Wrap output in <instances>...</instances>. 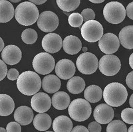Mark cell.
<instances>
[{
  "instance_id": "cell-1",
  "label": "cell",
  "mask_w": 133,
  "mask_h": 132,
  "mask_svg": "<svg viewBox=\"0 0 133 132\" xmlns=\"http://www.w3.org/2000/svg\"><path fill=\"white\" fill-rule=\"evenodd\" d=\"M42 86V81L37 73L25 71L21 73L17 80V87L21 94L33 96L37 93Z\"/></svg>"
},
{
  "instance_id": "cell-2",
  "label": "cell",
  "mask_w": 133,
  "mask_h": 132,
  "mask_svg": "<svg viewBox=\"0 0 133 132\" xmlns=\"http://www.w3.org/2000/svg\"><path fill=\"white\" fill-rule=\"evenodd\" d=\"M128 97V92L124 86L118 82L107 85L103 90V98L108 105L119 107L124 104Z\"/></svg>"
},
{
  "instance_id": "cell-3",
  "label": "cell",
  "mask_w": 133,
  "mask_h": 132,
  "mask_svg": "<svg viewBox=\"0 0 133 132\" xmlns=\"http://www.w3.org/2000/svg\"><path fill=\"white\" fill-rule=\"evenodd\" d=\"M39 16V10L35 4L30 2H24L17 5L15 11L17 21L23 26H29L37 21Z\"/></svg>"
},
{
  "instance_id": "cell-4",
  "label": "cell",
  "mask_w": 133,
  "mask_h": 132,
  "mask_svg": "<svg viewBox=\"0 0 133 132\" xmlns=\"http://www.w3.org/2000/svg\"><path fill=\"white\" fill-rule=\"evenodd\" d=\"M69 116L76 122H84L89 118L92 108L86 99L77 98L71 102L68 108Z\"/></svg>"
},
{
  "instance_id": "cell-5",
  "label": "cell",
  "mask_w": 133,
  "mask_h": 132,
  "mask_svg": "<svg viewBox=\"0 0 133 132\" xmlns=\"http://www.w3.org/2000/svg\"><path fill=\"white\" fill-rule=\"evenodd\" d=\"M103 15L106 21L110 23L118 24L125 19L126 9L120 2H109L103 9Z\"/></svg>"
},
{
  "instance_id": "cell-6",
  "label": "cell",
  "mask_w": 133,
  "mask_h": 132,
  "mask_svg": "<svg viewBox=\"0 0 133 132\" xmlns=\"http://www.w3.org/2000/svg\"><path fill=\"white\" fill-rule=\"evenodd\" d=\"M32 64L35 72L42 75L51 72L55 66L54 58L49 53H40L35 55Z\"/></svg>"
},
{
  "instance_id": "cell-7",
  "label": "cell",
  "mask_w": 133,
  "mask_h": 132,
  "mask_svg": "<svg viewBox=\"0 0 133 132\" xmlns=\"http://www.w3.org/2000/svg\"><path fill=\"white\" fill-rule=\"evenodd\" d=\"M81 31L83 39L89 43L98 41L103 35V26L95 20H89L85 22Z\"/></svg>"
},
{
  "instance_id": "cell-8",
  "label": "cell",
  "mask_w": 133,
  "mask_h": 132,
  "mask_svg": "<svg viewBox=\"0 0 133 132\" xmlns=\"http://www.w3.org/2000/svg\"><path fill=\"white\" fill-rule=\"evenodd\" d=\"M76 65L79 72L86 75H89L96 72L98 66V61L95 54L85 52L78 57Z\"/></svg>"
},
{
  "instance_id": "cell-9",
  "label": "cell",
  "mask_w": 133,
  "mask_h": 132,
  "mask_svg": "<svg viewBox=\"0 0 133 132\" xmlns=\"http://www.w3.org/2000/svg\"><path fill=\"white\" fill-rule=\"evenodd\" d=\"M121 60L113 54H105L98 62V68L103 74L108 77L114 76L119 72Z\"/></svg>"
},
{
  "instance_id": "cell-10",
  "label": "cell",
  "mask_w": 133,
  "mask_h": 132,
  "mask_svg": "<svg viewBox=\"0 0 133 132\" xmlns=\"http://www.w3.org/2000/svg\"><path fill=\"white\" fill-rule=\"evenodd\" d=\"M59 23V18L56 14L51 11H45L39 16L37 26L42 31L51 33L57 28Z\"/></svg>"
},
{
  "instance_id": "cell-11",
  "label": "cell",
  "mask_w": 133,
  "mask_h": 132,
  "mask_svg": "<svg viewBox=\"0 0 133 132\" xmlns=\"http://www.w3.org/2000/svg\"><path fill=\"white\" fill-rule=\"evenodd\" d=\"M98 47L100 50L106 54L115 53L120 47L119 39L113 33L104 34L98 41Z\"/></svg>"
},
{
  "instance_id": "cell-12",
  "label": "cell",
  "mask_w": 133,
  "mask_h": 132,
  "mask_svg": "<svg viewBox=\"0 0 133 132\" xmlns=\"http://www.w3.org/2000/svg\"><path fill=\"white\" fill-rule=\"evenodd\" d=\"M41 43L43 48L49 53H57L63 47L62 39L56 33H50L45 35Z\"/></svg>"
},
{
  "instance_id": "cell-13",
  "label": "cell",
  "mask_w": 133,
  "mask_h": 132,
  "mask_svg": "<svg viewBox=\"0 0 133 132\" xmlns=\"http://www.w3.org/2000/svg\"><path fill=\"white\" fill-rule=\"evenodd\" d=\"M55 71L59 78L68 80L73 77L75 73L76 68L73 61L69 59H64L57 63Z\"/></svg>"
},
{
  "instance_id": "cell-14",
  "label": "cell",
  "mask_w": 133,
  "mask_h": 132,
  "mask_svg": "<svg viewBox=\"0 0 133 132\" xmlns=\"http://www.w3.org/2000/svg\"><path fill=\"white\" fill-rule=\"evenodd\" d=\"M51 100L49 96L43 92L35 94L31 100L32 109L38 113L47 112L51 106Z\"/></svg>"
},
{
  "instance_id": "cell-15",
  "label": "cell",
  "mask_w": 133,
  "mask_h": 132,
  "mask_svg": "<svg viewBox=\"0 0 133 132\" xmlns=\"http://www.w3.org/2000/svg\"><path fill=\"white\" fill-rule=\"evenodd\" d=\"M93 117L101 124H107L113 119L114 110L107 104H99L94 110Z\"/></svg>"
},
{
  "instance_id": "cell-16",
  "label": "cell",
  "mask_w": 133,
  "mask_h": 132,
  "mask_svg": "<svg viewBox=\"0 0 133 132\" xmlns=\"http://www.w3.org/2000/svg\"><path fill=\"white\" fill-rule=\"evenodd\" d=\"M22 53L16 45H8L2 51V60L9 65H15L21 60Z\"/></svg>"
},
{
  "instance_id": "cell-17",
  "label": "cell",
  "mask_w": 133,
  "mask_h": 132,
  "mask_svg": "<svg viewBox=\"0 0 133 132\" xmlns=\"http://www.w3.org/2000/svg\"><path fill=\"white\" fill-rule=\"evenodd\" d=\"M33 110L29 107L22 106L16 109L14 112V119L21 126H27L32 122L33 119Z\"/></svg>"
},
{
  "instance_id": "cell-18",
  "label": "cell",
  "mask_w": 133,
  "mask_h": 132,
  "mask_svg": "<svg viewBox=\"0 0 133 132\" xmlns=\"http://www.w3.org/2000/svg\"><path fill=\"white\" fill-rule=\"evenodd\" d=\"M82 43L80 39L73 35H69L64 39L63 48L65 53L71 55L76 54L81 50Z\"/></svg>"
},
{
  "instance_id": "cell-19",
  "label": "cell",
  "mask_w": 133,
  "mask_h": 132,
  "mask_svg": "<svg viewBox=\"0 0 133 132\" xmlns=\"http://www.w3.org/2000/svg\"><path fill=\"white\" fill-rule=\"evenodd\" d=\"M61 86V82L59 77L53 74L45 76L42 80L43 89L47 93H55L59 91Z\"/></svg>"
},
{
  "instance_id": "cell-20",
  "label": "cell",
  "mask_w": 133,
  "mask_h": 132,
  "mask_svg": "<svg viewBox=\"0 0 133 132\" xmlns=\"http://www.w3.org/2000/svg\"><path fill=\"white\" fill-rule=\"evenodd\" d=\"M71 99L69 94L65 92H57L52 97V105L58 110H65L69 106Z\"/></svg>"
},
{
  "instance_id": "cell-21",
  "label": "cell",
  "mask_w": 133,
  "mask_h": 132,
  "mask_svg": "<svg viewBox=\"0 0 133 132\" xmlns=\"http://www.w3.org/2000/svg\"><path fill=\"white\" fill-rule=\"evenodd\" d=\"M72 121L66 116H58L53 122V129L54 131L69 132L72 131Z\"/></svg>"
},
{
  "instance_id": "cell-22",
  "label": "cell",
  "mask_w": 133,
  "mask_h": 132,
  "mask_svg": "<svg viewBox=\"0 0 133 132\" xmlns=\"http://www.w3.org/2000/svg\"><path fill=\"white\" fill-rule=\"evenodd\" d=\"M120 43L127 49H133V25L124 27L118 35Z\"/></svg>"
},
{
  "instance_id": "cell-23",
  "label": "cell",
  "mask_w": 133,
  "mask_h": 132,
  "mask_svg": "<svg viewBox=\"0 0 133 132\" xmlns=\"http://www.w3.org/2000/svg\"><path fill=\"white\" fill-rule=\"evenodd\" d=\"M13 5L7 0H0V22L7 23L15 15Z\"/></svg>"
},
{
  "instance_id": "cell-24",
  "label": "cell",
  "mask_w": 133,
  "mask_h": 132,
  "mask_svg": "<svg viewBox=\"0 0 133 132\" xmlns=\"http://www.w3.org/2000/svg\"><path fill=\"white\" fill-rule=\"evenodd\" d=\"M15 103L12 98L7 94H0V116H9L14 112Z\"/></svg>"
},
{
  "instance_id": "cell-25",
  "label": "cell",
  "mask_w": 133,
  "mask_h": 132,
  "mask_svg": "<svg viewBox=\"0 0 133 132\" xmlns=\"http://www.w3.org/2000/svg\"><path fill=\"white\" fill-rule=\"evenodd\" d=\"M84 96L88 102L96 103L101 100L103 96V92L98 86L91 85L84 90Z\"/></svg>"
},
{
  "instance_id": "cell-26",
  "label": "cell",
  "mask_w": 133,
  "mask_h": 132,
  "mask_svg": "<svg viewBox=\"0 0 133 132\" xmlns=\"http://www.w3.org/2000/svg\"><path fill=\"white\" fill-rule=\"evenodd\" d=\"M51 118L48 114L39 113L36 115L33 120V126L38 131H47L51 126Z\"/></svg>"
},
{
  "instance_id": "cell-27",
  "label": "cell",
  "mask_w": 133,
  "mask_h": 132,
  "mask_svg": "<svg viewBox=\"0 0 133 132\" xmlns=\"http://www.w3.org/2000/svg\"><path fill=\"white\" fill-rule=\"evenodd\" d=\"M85 82L80 77H74L70 78L66 84V88L73 94L81 93L85 88Z\"/></svg>"
},
{
  "instance_id": "cell-28",
  "label": "cell",
  "mask_w": 133,
  "mask_h": 132,
  "mask_svg": "<svg viewBox=\"0 0 133 132\" xmlns=\"http://www.w3.org/2000/svg\"><path fill=\"white\" fill-rule=\"evenodd\" d=\"M58 7L65 12L73 11L79 6L81 0H56Z\"/></svg>"
},
{
  "instance_id": "cell-29",
  "label": "cell",
  "mask_w": 133,
  "mask_h": 132,
  "mask_svg": "<svg viewBox=\"0 0 133 132\" xmlns=\"http://www.w3.org/2000/svg\"><path fill=\"white\" fill-rule=\"evenodd\" d=\"M37 33L33 29H27L21 34V39L26 44L31 45L35 43L37 39Z\"/></svg>"
},
{
  "instance_id": "cell-30",
  "label": "cell",
  "mask_w": 133,
  "mask_h": 132,
  "mask_svg": "<svg viewBox=\"0 0 133 132\" xmlns=\"http://www.w3.org/2000/svg\"><path fill=\"white\" fill-rule=\"evenodd\" d=\"M127 128L125 123L121 120H114L109 122V125L107 128V131L114 132V131H127Z\"/></svg>"
},
{
  "instance_id": "cell-31",
  "label": "cell",
  "mask_w": 133,
  "mask_h": 132,
  "mask_svg": "<svg viewBox=\"0 0 133 132\" xmlns=\"http://www.w3.org/2000/svg\"><path fill=\"white\" fill-rule=\"evenodd\" d=\"M68 22L73 27H79L82 25L83 18L81 14L79 13H73L69 16Z\"/></svg>"
},
{
  "instance_id": "cell-32",
  "label": "cell",
  "mask_w": 133,
  "mask_h": 132,
  "mask_svg": "<svg viewBox=\"0 0 133 132\" xmlns=\"http://www.w3.org/2000/svg\"><path fill=\"white\" fill-rule=\"evenodd\" d=\"M121 118L128 124H133V108H125L121 112Z\"/></svg>"
},
{
  "instance_id": "cell-33",
  "label": "cell",
  "mask_w": 133,
  "mask_h": 132,
  "mask_svg": "<svg viewBox=\"0 0 133 132\" xmlns=\"http://www.w3.org/2000/svg\"><path fill=\"white\" fill-rule=\"evenodd\" d=\"M81 15L83 16V21H89V20H94L95 18V13L91 9L87 8L82 11Z\"/></svg>"
},
{
  "instance_id": "cell-34",
  "label": "cell",
  "mask_w": 133,
  "mask_h": 132,
  "mask_svg": "<svg viewBox=\"0 0 133 132\" xmlns=\"http://www.w3.org/2000/svg\"><path fill=\"white\" fill-rule=\"evenodd\" d=\"M21 124L17 122H11L9 123L7 126V131L9 132H13V131H17L21 132Z\"/></svg>"
},
{
  "instance_id": "cell-35",
  "label": "cell",
  "mask_w": 133,
  "mask_h": 132,
  "mask_svg": "<svg viewBox=\"0 0 133 132\" xmlns=\"http://www.w3.org/2000/svg\"><path fill=\"white\" fill-rule=\"evenodd\" d=\"M88 129L89 131L94 132H100L102 130V127L101 126V123H99L97 122H92L89 124L88 126Z\"/></svg>"
},
{
  "instance_id": "cell-36",
  "label": "cell",
  "mask_w": 133,
  "mask_h": 132,
  "mask_svg": "<svg viewBox=\"0 0 133 132\" xmlns=\"http://www.w3.org/2000/svg\"><path fill=\"white\" fill-rule=\"evenodd\" d=\"M20 74H19L18 71L15 68H11V69L9 70V71L8 72V74H7V77H8V78L10 80H16L18 78Z\"/></svg>"
},
{
  "instance_id": "cell-37",
  "label": "cell",
  "mask_w": 133,
  "mask_h": 132,
  "mask_svg": "<svg viewBox=\"0 0 133 132\" xmlns=\"http://www.w3.org/2000/svg\"><path fill=\"white\" fill-rule=\"evenodd\" d=\"M6 63L3 60H0V66H1V74H0V80H3L5 76L8 74V68H7Z\"/></svg>"
},
{
  "instance_id": "cell-38",
  "label": "cell",
  "mask_w": 133,
  "mask_h": 132,
  "mask_svg": "<svg viewBox=\"0 0 133 132\" xmlns=\"http://www.w3.org/2000/svg\"><path fill=\"white\" fill-rule=\"evenodd\" d=\"M126 83L129 88L133 90V71L128 74L126 78Z\"/></svg>"
},
{
  "instance_id": "cell-39",
  "label": "cell",
  "mask_w": 133,
  "mask_h": 132,
  "mask_svg": "<svg viewBox=\"0 0 133 132\" xmlns=\"http://www.w3.org/2000/svg\"><path fill=\"white\" fill-rule=\"evenodd\" d=\"M126 14L129 19L133 20V2L127 5L126 8Z\"/></svg>"
},
{
  "instance_id": "cell-40",
  "label": "cell",
  "mask_w": 133,
  "mask_h": 132,
  "mask_svg": "<svg viewBox=\"0 0 133 132\" xmlns=\"http://www.w3.org/2000/svg\"><path fill=\"white\" fill-rule=\"evenodd\" d=\"M72 131L75 132V131H82V132H87L89 131V129H87V128H85V126H77L76 127H75L73 129H72Z\"/></svg>"
},
{
  "instance_id": "cell-41",
  "label": "cell",
  "mask_w": 133,
  "mask_h": 132,
  "mask_svg": "<svg viewBox=\"0 0 133 132\" xmlns=\"http://www.w3.org/2000/svg\"><path fill=\"white\" fill-rule=\"evenodd\" d=\"M29 1L35 5H41L43 3H45L47 0H29Z\"/></svg>"
},
{
  "instance_id": "cell-42",
  "label": "cell",
  "mask_w": 133,
  "mask_h": 132,
  "mask_svg": "<svg viewBox=\"0 0 133 132\" xmlns=\"http://www.w3.org/2000/svg\"><path fill=\"white\" fill-rule=\"evenodd\" d=\"M129 65L133 69V53L130 54V57H129Z\"/></svg>"
},
{
  "instance_id": "cell-43",
  "label": "cell",
  "mask_w": 133,
  "mask_h": 132,
  "mask_svg": "<svg viewBox=\"0 0 133 132\" xmlns=\"http://www.w3.org/2000/svg\"><path fill=\"white\" fill-rule=\"evenodd\" d=\"M89 1L93 3H101L104 2L105 0H89Z\"/></svg>"
},
{
  "instance_id": "cell-44",
  "label": "cell",
  "mask_w": 133,
  "mask_h": 132,
  "mask_svg": "<svg viewBox=\"0 0 133 132\" xmlns=\"http://www.w3.org/2000/svg\"><path fill=\"white\" fill-rule=\"evenodd\" d=\"M129 104H130V107L132 108H133V94H132L130 97V99H129Z\"/></svg>"
},
{
  "instance_id": "cell-45",
  "label": "cell",
  "mask_w": 133,
  "mask_h": 132,
  "mask_svg": "<svg viewBox=\"0 0 133 132\" xmlns=\"http://www.w3.org/2000/svg\"><path fill=\"white\" fill-rule=\"evenodd\" d=\"M4 43H3V39H2V38H1V47H0V51H2L3 50V48H4Z\"/></svg>"
},
{
  "instance_id": "cell-46",
  "label": "cell",
  "mask_w": 133,
  "mask_h": 132,
  "mask_svg": "<svg viewBox=\"0 0 133 132\" xmlns=\"http://www.w3.org/2000/svg\"><path fill=\"white\" fill-rule=\"evenodd\" d=\"M128 131H130V132L133 131V124H132V126H131L130 128H129V129H128Z\"/></svg>"
},
{
  "instance_id": "cell-47",
  "label": "cell",
  "mask_w": 133,
  "mask_h": 132,
  "mask_svg": "<svg viewBox=\"0 0 133 132\" xmlns=\"http://www.w3.org/2000/svg\"><path fill=\"white\" fill-rule=\"evenodd\" d=\"M11 2H13V3H17V2H19L21 0H10Z\"/></svg>"
},
{
  "instance_id": "cell-48",
  "label": "cell",
  "mask_w": 133,
  "mask_h": 132,
  "mask_svg": "<svg viewBox=\"0 0 133 132\" xmlns=\"http://www.w3.org/2000/svg\"><path fill=\"white\" fill-rule=\"evenodd\" d=\"M7 131V129H4V128H0V131Z\"/></svg>"
},
{
  "instance_id": "cell-49",
  "label": "cell",
  "mask_w": 133,
  "mask_h": 132,
  "mask_svg": "<svg viewBox=\"0 0 133 132\" xmlns=\"http://www.w3.org/2000/svg\"><path fill=\"white\" fill-rule=\"evenodd\" d=\"M83 51H84V52H86V51H87V47H84V48H83Z\"/></svg>"
}]
</instances>
